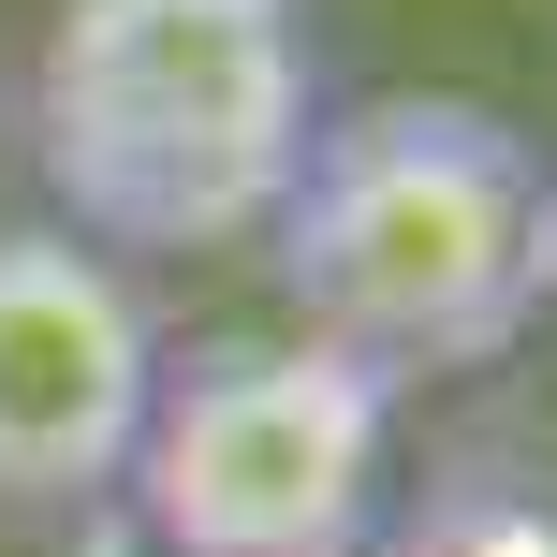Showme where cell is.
Returning <instances> with one entry per match:
<instances>
[{"label": "cell", "instance_id": "4", "mask_svg": "<svg viewBox=\"0 0 557 557\" xmlns=\"http://www.w3.org/2000/svg\"><path fill=\"white\" fill-rule=\"evenodd\" d=\"M147 382H162V323L133 264L45 206H0V513L29 529L103 513L133 470Z\"/></svg>", "mask_w": 557, "mask_h": 557}, {"label": "cell", "instance_id": "1", "mask_svg": "<svg viewBox=\"0 0 557 557\" xmlns=\"http://www.w3.org/2000/svg\"><path fill=\"white\" fill-rule=\"evenodd\" d=\"M264 250L294 337L382 382H455L557 308V162L470 88H367L323 103Z\"/></svg>", "mask_w": 557, "mask_h": 557}, {"label": "cell", "instance_id": "2", "mask_svg": "<svg viewBox=\"0 0 557 557\" xmlns=\"http://www.w3.org/2000/svg\"><path fill=\"white\" fill-rule=\"evenodd\" d=\"M308 133H323V0H59L29 45L45 221L117 264L264 235Z\"/></svg>", "mask_w": 557, "mask_h": 557}, {"label": "cell", "instance_id": "3", "mask_svg": "<svg viewBox=\"0 0 557 557\" xmlns=\"http://www.w3.org/2000/svg\"><path fill=\"white\" fill-rule=\"evenodd\" d=\"M117 499L162 557H382L396 382L294 323L162 352Z\"/></svg>", "mask_w": 557, "mask_h": 557}]
</instances>
